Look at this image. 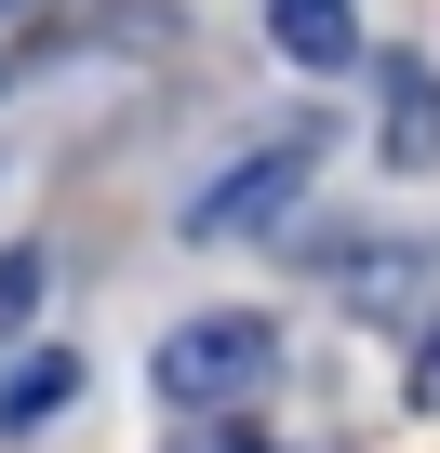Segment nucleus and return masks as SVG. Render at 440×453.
<instances>
[{"label":"nucleus","instance_id":"obj_6","mask_svg":"<svg viewBox=\"0 0 440 453\" xmlns=\"http://www.w3.org/2000/svg\"><path fill=\"white\" fill-rule=\"evenodd\" d=\"M41 294H54V254H41V241H14V254H0V334H27V320H41Z\"/></svg>","mask_w":440,"mask_h":453},{"label":"nucleus","instance_id":"obj_4","mask_svg":"<svg viewBox=\"0 0 440 453\" xmlns=\"http://www.w3.org/2000/svg\"><path fill=\"white\" fill-rule=\"evenodd\" d=\"M374 147H387V173H440V67H413V54L387 67V134Z\"/></svg>","mask_w":440,"mask_h":453},{"label":"nucleus","instance_id":"obj_1","mask_svg":"<svg viewBox=\"0 0 440 453\" xmlns=\"http://www.w3.org/2000/svg\"><path fill=\"white\" fill-rule=\"evenodd\" d=\"M160 400L174 413H241V400H267V373H281V334L254 320V307H200V320H174L160 334Z\"/></svg>","mask_w":440,"mask_h":453},{"label":"nucleus","instance_id":"obj_5","mask_svg":"<svg viewBox=\"0 0 440 453\" xmlns=\"http://www.w3.org/2000/svg\"><path fill=\"white\" fill-rule=\"evenodd\" d=\"M267 41L294 67H347L360 54V0H267Z\"/></svg>","mask_w":440,"mask_h":453},{"label":"nucleus","instance_id":"obj_7","mask_svg":"<svg viewBox=\"0 0 440 453\" xmlns=\"http://www.w3.org/2000/svg\"><path fill=\"white\" fill-rule=\"evenodd\" d=\"M67 387H81V373H67V360H27V373H14V387H0V426H41V413H54V400H67Z\"/></svg>","mask_w":440,"mask_h":453},{"label":"nucleus","instance_id":"obj_3","mask_svg":"<svg viewBox=\"0 0 440 453\" xmlns=\"http://www.w3.org/2000/svg\"><path fill=\"white\" fill-rule=\"evenodd\" d=\"M320 280H334V307L347 320H427L440 307V241H413V226H374V241H347V254H320Z\"/></svg>","mask_w":440,"mask_h":453},{"label":"nucleus","instance_id":"obj_2","mask_svg":"<svg viewBox=\"0 0 440 453\" xmlns=\"http://www.w3.org/2000/svg\"><path fill=\"white\" fill-rule=\"evenodd\" d=\"M307 173H320V147H307V134H267L241 173H213V187L187 200V241H213V254H228V241H267V226H294Z\"/></svg>","mask_w":440,"mask_h":453},{"label":"nucleus","instance_id":"obj_8","mask_svg":"<svg viewBox=\"0 0 440 453\" xmlns=\"http://www.w3.org/2000/svg\"><path fill=\"white\" fill-rule=\"evenodd\" d=\"M400 400H413V413H440V320L413 334V373H400Z\"/></svg>","mask_w":440,"mask_h":453}]
</instances>
